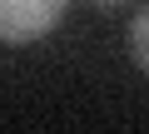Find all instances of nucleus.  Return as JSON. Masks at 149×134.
Here are the masks:
<instances>
[{"label":"nucleus","instance_id":"obj_3","mask_svg":"<svg viewBox=\"0 0 149 134\" xmlns=\"http://www.w3.org/2000/svg\"><path fill=\"white\" fill-rule=\"evenodd\" d=\"M90 5H100V10H119L124 0H90Z\"/></svg>","mask_w":149,"mask_h":134},{"label":"nucleus","instance_id":"obj_1","mask_svg":"<svg viewBox=\"0 0 149 134\" xmlns=\"http://www.w3.org/2000/svg\"><path fill=\"white\" fill-rule=\"evenodd\" d=\"M70 10V0H0V45H35Z\"/></svg>","mask_w":149,"mask_h":134},{"label":"nucleus","instance_id":"obj_2","mask_svg":"<svg viewBox=\"0 0 149 134\" xmlns=\"http://www.w3.org/2000/svg\"><path fill=\"white\" fill-rule=\"evenodd\" d=\"M129 60H134L139 70L149 75V5L129 20Z\"/></svg>","mask_w":149,"mask_h":134}]
</instances>
